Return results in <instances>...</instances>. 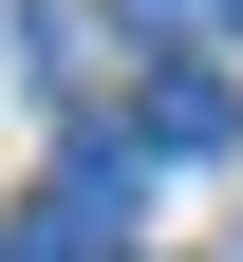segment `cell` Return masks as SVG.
<instances>
[{"mask_svg": "<svg viewBox=\"0 0 243 262\" xmlns=\"http://www.w3.org/2000/svg\"><path fill=\"white\" fill-rule=\"evenodd\" d=\"M131 150H225V75H150L131 94Z\"/></svg>", "mask_w": 243, "mask_h": 262, "instance_id": "1", "label": "cell"}, {"mask_svg": "<svg viewBox=\"0 0 243 262\" xmlns=\"http://www.w3.org/2000/svg\"><path fill=\"white\" fill-rule=\"evenodd\" d=\"M131 38H243V0H113Z\"/></svg>", "mask_w": 243, "mask_h": 262, "instance_id": "2", "label": "cell"}]
</instances>
